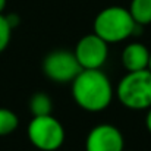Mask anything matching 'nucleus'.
Instances as JSON below:
<instances>
[{
	"label": "nucleus",
	"mask_w": 151,
	"mask_h": 151,
	"mask_svg": "<svg viewBox=\"0 0 151 151\" xmlns=\"http://www.w3.org/2000/svg\"><path fill=\"white\" fill-rule=\"evenodd\" d=\"M75 104L90 113L106 110L114 97V88L103 69H82L70 82Z\"/></svg>",
	"instance_id": "nucleus-1"
},
{
	"label": "nucleus",
	"mask_w": 151,
	"mask_h": 151,
	"mask_svg": "<svg viewBox=\"0 0 151 151\" xmlns=\"http://www.w3.org/2000/svg\"><path fill=\"white\" fill-rule=\"evenodd\" d=\"M144 27L137 25L129 10L123 6H109L100 10L93 24V32L107 44L122 43L132 35L141 34Z\"/></svg>",
	"instance_id": "nucleus-2"
},
{
	"label": "nucleus",
	"mask_w": 151,
	"mask_h": 151,
	"mask_svg": "<svg viewBox=\"0 0 151 151\" xmlns=\"http://www.w3.org/2000/svg\"><path fill=\"white\" fill-rule=\"evenodd\" d=\"M114 96L129 110H148L151 107V72L148 69L126 72L117 82Z\"/></svg>",
	"instance_id": "nucleus-3"
},
{
	"label": "nucleus",
	"mask_w": 151,
	"mask_h": 151,
	"mask_svg": "<svg viewBox=\"0 0 151 151\" xmlns=\"http://www.w3.org/2000/svg\"><path fill=\"white\" fill-rule=\"evenodd\" d=\"M27 137L37 150L57 151L65 144L66 131L53 114L32 116L27 126Z\"/></svg>",
	"instance_id": "nucleus-4"
},
{
	"label": "nucleus",
	"mask_w": 151,
	"mask_h": 151,
	"mask_svg": "<svg viewBox=\"0 0 151 151\" xmlns=\"http://www.w3.org/2000/svg\"><path fill=\"white\" fill-rule=\"evenodd\" d=\"M44 76L56 84H70L82 70L73 50H53L47 53L41 63Z\"/></svg>",
	"instance_id": "nucleus-5"
},
{
	"label": "nucleus",
	"mask_w": 151,
	"mask_h": 151,
	"mask_svg": "<svg viewBox=\"0 0 151 151\" xmlns=\"http://www.w3.org/2000/svg\"><path fill=\"white\" fill-rule=\"evenodd\" d=\"M73 54L82 69H103L109 59V44L91 32L78 40Z\"/></svg>",
	"instance_id": "nucleus-6"
},
{
	"label": "nucleus",
	"mask_w": 151,
	"mask_h": 151,
	"mask_svg": "<svg viewBox=\"0 0 151 151\" xmlns=\"http://www.w3.org/2000/svg\"><path fill=\"white\" fill-rule=\"evenodd\" d=\"M122 131L111 123H99L90 129L85 138V151H123Z\"/></svg>",
	"instance_id": "nucleus-7"
},
{
	"label": "nucleus",
	"mask_w": 151,
	"mask_h": 151,
	"mask_svg": "<svg viewBox=\"0 0 151 151\" xmlns=\"http://www.w3.org/2000/svg\"><path fill=\"white\" fill-rule=\"evenodd\" d=\"M148 60H150L148 47L138 41L126 44L120 54V62L126 72H137V70L148 69Z\"/></svg>",
	"instance_id": "nucleus-8"
},
{
	"label": "nucleus",
	"mask_w": 151,
	"mask_h": 151,
	"mask_svg": "<svg viewBox=\"0 0 151 151\" xmlns=\"http://www.w3.org/2000/svg\"><path fill=\"white\" fill-rule=\"evenodd\" d=\"M28 109L29 113L32 116H46V114H51L53 113V100L51 97L44 93V91H38L34 93L29 101H28Z\"/></svg>",
	"instance_id": "nucleus-9"
},
{
	"label": "nucleus",
	"mask_w": 151,
	"mask_h": 151,
	"mask_svg": "<svg viewBox=\"0 0 151 151\" xmlns=\"http://www.w3.org/2000/svg\"><path fill=\"white\" fill-rule=\"evenodd\" d=\"M128 10L137 25L147 27L151 24V0H131Z\"/></svg>",
	"instance_id": "nucleus-10"
},
{
	"label": "nucleus",
	"mask_w": 151,
	"mask_h": 151,
	"mask_svg": "<svg viewBox=\"0 0 151 151\" xmlns=\"http://www.w3.org/2000/svg\"><path fill=\"white\" fill-rule=\"evenodd\" d=\"M19 126V117L18 114L6 107H0V137L10 135L15 132Z\"/></svg>",
	"instance_id": "nucleus-11"
},
{
	"label": "nucleus",
	"mask_w": 151,
	"mask_h": 151,
	"mask_svg": "<svg viewBox=\"0 0 151 151\" xmlns=\"http://www.w3.org/2000/svg\"><path fill=\"white\" fill-rule=\"evenodd\" d=\"M12 38V27L9 25L6 16L0 13V53L7 49Z\"/></svg>",
	"instance_id": "nucleus-12"
},
{
	"label": "nucleus",
	"mask_w": 151,
	"mask_h": 151,
	"mask_svg": "<svg viewBox=\"0 0 151 151\" xmlns=\"http://www.w3.org/2000/svg\"><path fill=\"white\" fill-rule=\"evenodd\" d=\"M6 19H7L9 25L12 27V29H13V28H16V27L19 25V22H21V18H19L16 13H10V15H7V16H6Z\"/></svg>",
	"instance_id": "nucleus-13"
},
{
	"label": "nucleus",
	"mask_w": 151,
	"mask_h": 151,
	"mask_svg": "<svg viewBox=\"0 0 151 151\" xmlns=\"http://www.w3.org/2000/svg\"><path fill=\"white\" fill-rule=\"evenodd\" d=\"M145 128L151 134V107L147 110V114H145Z\"/></svg>",
	"instance_id": "nucleus-14"
},
{
	"label": "nucleus",
	"mask_w": 151,
	"mask_h": 151,
	"mask_svg": "<svg viewBox=\"0 0 151 151\" xmlns=\"http://www.w3.org/2000/svg\"><path fill=\"white\" fill-rule=\"evenodd\" d=\"M6 3H7V0H0V13H3V10L6 7Z\"/></svg>",
	"instance_id": "nucleus-15"
},
{
	"label": "nucleus",
	"mask_w": 151,
	"mask_h": 151,
	"mask_svg": "<svg viewBox=\"0 0 151 151\" xmlns=\"http://www.w3.org/2000/svg\"><path fill=\"white\" fill-rule=\"evenodd\" d=\"M148 70L151 72V51H150V60H148Z\"/></svg>",
	"instance_id": "nucleus-16"
},
{
	"label": "nucleus",
	"mask_w": 151,
	"mask_h": 151,
	"mask_svg": "<svg viewBox=\"0 0 151 151\" xmlns=\"http://www.w3.org/2000/svg\"><path fill=\"white\" fill-rule=\"evenodd\" d=\"M123 151H131V150H123Z\"/></svg>",
	"instance_id": "nucleus-17"
}]
</instances>
